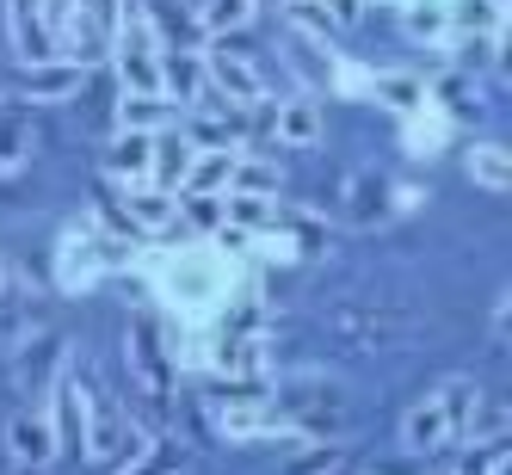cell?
<instances>
[{
    "mask_svg": "<svg viewBox=\"0 0 512 475\" xmlns=\"http://www.w3.org/2000/svg\"><path fill=\"white\" fill-rule=\"evenodd\" d=\"M155 297L186 327H210L216 315L229 309V297H235V260H223L216 241L173 247L167 260L155 266Z\"/></svg>",
    "mask_w": 512,
    "mask_h": 475,
    "instance_id": "6da1fadb",
    "label": "cell"
},
{
    "mask_svg": "<svg viewBox=\"0 0 512 475\" xmlns=\"http://www.w3.org/2000/svg\"><path fill=\"white\" fill-rule=\"evenodd\" d=\"M475 408H482V383H475V377H445L432 395H420L414 408L401 414V445L420 451V457L445 451V445L463 438V426H469Z\"/></svg>",
    "mask_w": 512,
    "mask_h": 475,
    "instance_id": "7a4b0ae2",
    "label": "cell"
},
{
    "mask_svg": "<svg viewBox=\"0 0 512 475\" xmlns=\"http://www.w3.org/2000/svg\"><path fill=\"white\" fill-rule=\"evenodd\" d=\"M118 260H130V247L105 241V229H93V216H81V223H68L62 241H56V284L68 297H81V290H93Z\"/></svg>",
    "mask_w": 512,
    "mask_h": 475,
    "instance_id": "3957f363",
    "label": "cell"
},
{
    "mask_svg": "<svg viewBox=\"0 0 512 475\" xmlns=\"http://www.w3.org/2000/svg\"><path fill=\"white\" fill-rule=\"evenodd\" d=\"M81 451L93 457L99 475H124L142 451H149V432H142L130 414H118V408H93L87 432H81Z\"/></svg>",
    "mask_w": 512,
    "mask_h": 475,
    "instance_id": "277c9868",
    "label": "cell"
},
{
    "mask_svg": "<svg viewBox=\"0 0 512 475\" xmlns=\"http://www.w3.org/2000/svg\"><path fill=\"white\" fill-rule=\"evenodd\" d=\"M124 358H130V377L149 389L155 401H167L173 395V383H179V364H173V352H167V334L155 321H130L124 327Z\"/></svg>",
    "mask_w": 512,
    "mask_h": 475,
    "instance_id": "5b68a950",
    "label": "cell"
},
{
    "mask_svg": "<svg viewBox=\"0 0 512 475\" xmlns=\"http://www.w3.org/2000/svg\"><path fill=\"white\" fill-rule=\"evenodd\" d=\"M62 371H68L62 334H50V327H25V334H19V352H13V383H19L31 401H44Z\"/></svg>",
    "mask_w": 512,
    "mask_h": 475,
    "instance_id": "8992f818",
    "label": "cell"
},
{
    "mask_svg": "<svg viewBox=\"0 0 512 475\" xmlns=\"http://www.w3.org/2000/svg\"><path fill=\"white\" fill-rule=\"evenodd\" d=\"M93 68L87 62H68V56H44V62H25L19 68V99L25 105H62V99H75L87 87Z\"/></svg>",
    "mask_w": 512,
    "mask_h": 475,
    "instance_id": "52a82bcc",
    "label": "cell"
},
{
    "mask_svg": "<svg viewBox=\"0 0 512 475\" xmlns=\"http://www.w3.org/2000/svg\"><path fill=\"white\" fill-rule=\"evenodd\" d=\"M204 81L210 93L223 99V105H266V81H260V68L229 56V50H204Z\"/></svg>",
    "mask_w": 512,
    "mask_h": 475,
    "instance_id": "ba28073f",
    "label": "cell"
},
{
    "mask_svg": "<svg viewBox=\"0 0 512 475\" xmlns=\"http://www.w3.org/2000/svg\"><path fill=\"white\" fill-rule=\"evenodd\" d=\"M0 438H7V457L19 463V469H50L56 457H62V445H56V432H50V420L44 414H13L7 426H0Z\"/></svg>",
    "mask_w": 512,
    "mask_h": 475,
    "instance_id": "9c48e42d",
    "label": "cell"
},
{
    "mask_svg": "<svg viewBox=\"0 0 512 475\" xmlns=\"http://www.w3.org/2000/svg\"><path fill=\"white\" fill-rule=\"evenodd\" d=\"M44 401H50V414H44V420H50V432H56V445H62V451H68V445L81 451V432H87V414H93L87 389L62 371V377L50 383V395H44Z\"/></svg>",
    "mask_w": 512,
    "mask_h": 475,
    "instance_id": "30bf717a",
    "label": "cell"
},
{
    "mask_svg": "<svg viewBox=\"0 0 512 475\" xmlns=\"http://www.w3.org/2000/svg\"><path fill=\"white\" fill-rule=\"evenodd\" d=\"M371 99L389 105L395 118H414V112H426V105H438L432 99V81L414 75V68H383V75H371Z\"/></svg>",
    "mask_w": 512,
    "mask_h": 475,
    "instance_id": "8fae6325",
    "label": "cell"
},
{
    "mask_svg": "<svg viewBox=\"0 0 512 475\" xmlns=\"http://www.w3.org/2000/svg\"><path fill=\"white\" fill-rule=\"evenodd\" d=\"M149 155H155V136L118 130L105 142V179H112V186H149Z\"/></svg>",
    "mask_w": 512,
    "mask_h": 475,
    "instance_id": "7c38bea8",
    "label": "cell"
},
{
    "mask_svg": "<svg viewBox=\"0 0 512 475\" xmlns=\"http://www.w3.org/2000/svg\"><path fill=\"white\" fill-rule=\"evenodd\" d=\"M161 93L173 105H198L210 93V81H204V50H161Z\"/></svg>",
    "mask_w": 512,
    "mask_h": 475,
    "instance_id": "4fadbf2b",
    "label": "cell"
},
{
    "mask_svg": "<svg viewBox=\"0 0 512 475\" xmlns=\"http://www.w3.org/2000/svg\"><path fill=\"white\" fill-rule=\"evenodd\" d=\"M118 216L136 229V235H155V229H173V192H161V186H118Z\"/></svg>",
    "mask_w": 512,
    "mask_h": 475,
    "instance_id": "5bb4252c",
    "label": "cell"
},
{
    "mask_svg": "<svg viewBox=\"0 0 512 475\" xmlns=\"http://www.w3.org/2000/svg\"><path fill=\"white\" fill-rule=\"evenodd\" d=\"M235 161H241V149H204V155H192L179 192H186V198H223L229 179H235Z\"/></svg>",
    "mask_w": 512,
    "mask_h": 475,
    "instance_id": "9a60e30c",
    "label": "cell"
},
{
    "mask_svg": "<svg viewBox=\"0 0 512 475\" xmlns=\"http://www.w3.org/2000/svg\"><path fill=\"white\" fill-rule=\"evenodd\" d=\"M7 31H13L19 62H44V56H56L50 31H44V0H7Z\"/></svg>",
    "mask_w": 512,
    "mask_h": 475,
    "instance_id": "2e32d148",
    "label": "cell"
},
{
    "mask_svg": "<svg viewBox=\"0 0 512 475\" xmlns=\"http://www.w3.org/2000/svg\"><path fill=\"white\" fill-rule=\"evenodd\" d=\"M272 136L290 142V149H315V142H321V105H315L309 93L278 99V105H272Z\"/></svg>",
    "mask_w": 512,
    "mask_h": 475,
    "instance_id": "e0dca14e",
    "label": "cell"
},
{
    "mask_svg": "<svg viewBox=\"0 0 512 475\" xmlns=\"http://www.w3.org/2000/svg\"><path fill=\"white\" fill-rule=\"evenodd\" d=\"M463 173H469L482 192H506V186H512V149H506L500 136L469 142V149H463Z\"/></svg>",
    "mask_w": 512,
    "mask_h": 475,
    "instance_id": "ac0fdd59",
    "label": "cell"
},
{
    "mask_svg": "<svg viewBox=\"0 0 512 475\" xmlns=\"http://www.w3.org/2000/svg\"><path fill=\"white\" fill-rule=\"evenodd\" d=\"M173 112H179V105L161 99V93H118V130L155 136V130H173Z\"/></svg>",
    "mask_w": 512,
    "mask_h": 475,
    "instance_id": "d6986e66",
    "label": "cell"
},
{
    "mask_svg": "<svg viewBox=\"0 0 512 475\" xmlns=\"http://www.w3.org/2000/svg\"><path fill=\"white\" fill-rule=\"evenodd\" d=\"M223 229H235L241 241L278 229V198H247V192H223Z\"/></svg>",
    "mask_w": 512,
    "mask_h": 475,
    "instance_id": "ffe728a7",
    "label": "cell"
},
{
    "mask_svg": "<svg viewBox=\"0 0 512 475\" xmlns=\"http://www.w3.org/2000/svg\"><path fill=\"white\" fill-rule=\"evenodd\" d=\"M445 142H451V112H438V105H426V112L401 118V149H408V155L432 161L438 149H445Z\"/></svg>",
    "mask_w": 512,
    "mask_h": 475,
    "instance_id": "44dd1931",
    "label": "cell"
},
{
    "mask_svg": "<svg viewBox=\"0 0 512 475\" xmlns=\"http://www.w3.org/2000/svg\"><path fill=\"white\" fill-rule=\"evenodd\" d=\"M186 161H192V142L179 130H155V155H149V186L173 192L179 179H186Z\"/></svg>",
    "mask_w": 512,
    "mask_h": 475,
    "instance_id": "7402d4cb",
    "label": "cell"
},
{
    "mask_svg": "<svg viewBox=\"0 0 512 475\" xmlns=\"http://www.w3.org/2000/svg\"><path fill=\"white\" fill-rule=\"evenodd\" d=\"M31 142H38V136H31V118L7 105V112H0V179H7V173H25Z\"/></svg>",
    "mask_w": 512,
    "mask_h": 475,
    "instance_id": "603a6c76",
    "label": "cell"
},
{
    "mask_svg": "<svg viewBox=\"0 0 512 475\" xmlns=\"http://www.w3.org/2000/svg\"><path fill=\"white\" fill-rule=\"evenodd\" d=\"M253 13H260V0H198V31L210 38H229V31H247Z\"/></svg>",
    "mask_w": 512,
    "mask_h": 475,
    "instance_id": "cb8c5ba5",
    "label": "cell"
},
{
    "mask_svg": "<svg viewBox=\"0 0 512 475\" xmlns=\"http://www.w3.org/2000/svg\"><path fill=\"white\" fill-rule=\"evenodd\" d=\"M340 463H346V445H340V438H303V451L290 457L278 475H334Z\"/></svg>",
    "mask_w": 512,
    "mask_h": 475,
    "instance_id": "d4e9b609",
    "label": "cell"
},
{
    "mask_svg": "<svg viewBox=\"0 0 512 475\" xmlns=\"http://www.w3.org/2000/svg\"><path fill=\"white\" fill-rule=\"evenodd\" d=\"M408 38L420 44H445V31H451V7H438V0H408Z\"/></svg>",
    "mask_w": 512,
    "mask_h": 475,
    "instance_id": "484cf974",
    "label": "cell"
},
{
    "mask_svg": "<svg viewBox=\"0 0 512 475\" xmlns=\"http://www.w3.org/2000/svg\"><path fill=\"white\" fill-rule=\"evenodd\" d=\"M278 186H284V173L272 167V161H235V179H229V192H247V198H278Z\"/></svg>",
    "mask_w": 512,
    "mask_h": 475,
    "instance_id": "4316f807",
    "label": "cell"
},
{
    "mask_svg": "<svg viewBox=\"0 0 512 475\" xmlns=\"http://www.w3.org/2000/svg\"><path fill=\"white\" fill-rule=\"evenodd\" d=\"M179 469H186V451H179L173 445V438H161V445H149V451H142L124 475H179Z\"/></svg>",
    "mask_w": 512,
    "mask_h": 475,
    "instance_id": "83f0119b",
    "label": "cell"
},
{
    "mask_svg": "<svg viewBox=\"0 0 512 475\" xmlns=\"http://www.w3.org/2000/svg\"><path fill=\"white\" fill-rule=\"evenodd\" d=\"M383 186H389L383 173H352V179H346V204H352V216H371V210L383 204Z\"/></svg>",
    "mask_w": 512,
    "mask_h": 475,
    "instance_id": "f1b7e54d",
    "label": "cell"
},
{
    "mask_svg": "<svg viewBox=\"0 0 512 475\" xmlns=\"http://www.w3.org/2000/svg\"><path fill=\"white\" fill-rule=\"evenodd\" d=\"M173 210H186V223H192L198 235H216V229H223V198H186V192H179Z\"/></svg>",
    "mask_w": 512,
    "mask_h": 475,
    "instance_id": "f546056e",
    "label": "cell"
},
{
    "mask_svg": "<svg viewBox=\"0 0 512 475\" xmlns=\"http://www.w3.org/2000/svg\"><path fill=\"white\" fill-rule=\"evenodd\" d=\"M284 13H290V25H303V38H327V31H334L315 0H297V7H284Z\"/></svg>",
    "mask_w": 512,
    "mask_h": 475,
    "instance_id": "4dcf8cb0",
    "label": "cell"
},
{
    "mask_svg": "<svg viewBox=\"0 0 512 475\" xmlns=\"http://www.w3.org/2000/svg\"><path fill=\"white\" fill-rule=\"evenodd\" d=\"M315 7L327 13V25H334V31H346V25H358V13H364V0H315Z\"/></svg>",
    "mask_w": 512,
    "mask_h": 475,
    "instance_id": "1f68e13d",
    "label": "cell"
},
{
    "mask_svg": "<svg viewBox=\"0 0 512 475\" xmlns=\"http://www.w3.org/2000/svg\"><path fill=\"white\" fill-rule=\"evenodd\" d=\"M334 87L358 99V93H371V75H364V68H352V62H334Z\"/></svg>",
    "mask_w": 512,
    "mask_h": 475,
    "instance_id": "d6a6232c",
    "label": "cell"
},
{
    "mask_svg": "<svg viewBox=\"0 0 512 475\" xmlns=\"http://www.w3.org/2000/svg\"><path fill=\"white\" fill-rule=\"evenodd\" d=\"M0 297H7V266H0Z\"/></svg>",
    "mask_w": 512,
    "mask_h": 475,
    "instance_id": "836d02e7",
    "label": "cell"
},
{
    "mask_svg": "<svg viewBox=\"0 0 512 475\" xmlns=\"http://www.w3.org/2000/svg\"><path fill=\"white\" fill-rule=\"evenodd\" d=\"M19 475H44V469H19Z\"/></svg>",
    "mask_w": 512,
    "mask_h": 475,
    "instance_id": "e575fe53",
    "label": "cell"
},
{
    "mask_svg": "<svg viewBox=\"0 0 512 475\" xmlns=\"http://www.w3.org/2000/svg\"><path fill=\"white\" fill-rule=\"evenodd\" d=\"M284 7H297V0H284Z\"/></svg>",
    "mask_w": 512,
    "mask_h": 475,
    "instance_id": "d590c367",
    "label": "cell"
},
{
    "mask_svg": "<svg viewBox=\"0 0 512 475\" xmlns=\"http://www.w3.org/2000/svg\"><path fill=\"white\" fill-rule=\"evenodd\" d=\"M0 112H7V99H0Z\"/></svg>",
    "mask_w": 512,
    "mask_h": 475,
    "instance_id": "8d00e7d4",
    "label": "cell"
}]
</instances>
